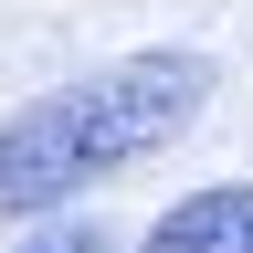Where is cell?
Wrapping results in <instances>:
<instances>
[{"label":"cell","mask_w":253,"mask_h":253,"mask_svg":"<svg viewBox=\"0 0 253 253\" xmlns=\"http://www.w3.org/2000/svg\"><path fill=\"white\" fill-rule=\"evenodd\" d=\"M211 63L201 53H116L95 74L32 95L21 116H0V211L11 221H42L63 211L74 190L137 169V158H169L211 106Z\"/></svg>","instance_id":"6da1fadb"},{"label":"cell","mask_w":253,"mask_h":253,"mask_svg":"<svg viewBox=\"0 0 253 253\" xmlns=\"http://www.w3.org/2000/svg\"><path fill=\"white\" fill-rule=\"evenodd\" d=\"M137 253H253V179H211L190 201H169Z\"/></svg>","instance_id":"7a4b0ae2"},{"label":"cell","mask_w":253,"mask_h":253,"mask_svg":"<svg viewBox=\"0 0 253 253\" xmlns=\"http://www.w3.org/2000/svg\"><path fill=\"white\" fill-rule=\"evenodd\" d=\"M21 253H106V243H95V221H63V232H32Z\"/></svg>","instance_id":"3957f363"}]
</instances>
